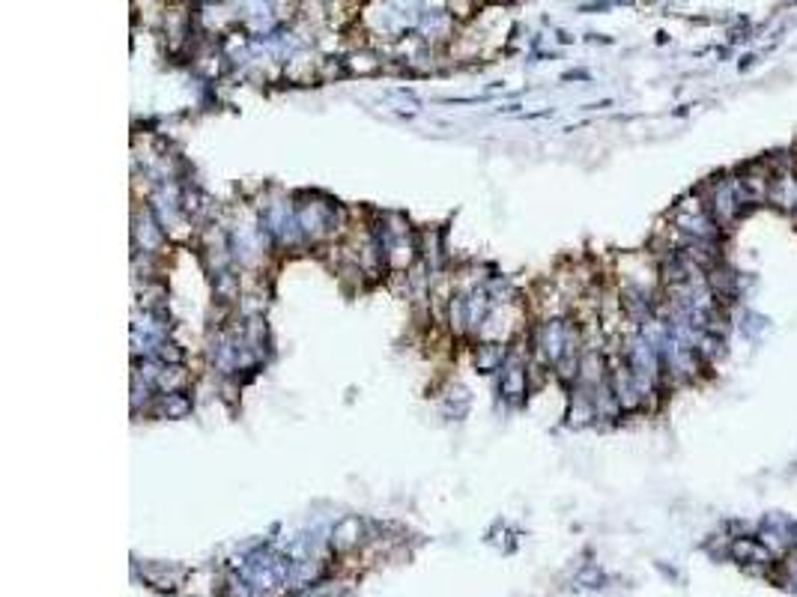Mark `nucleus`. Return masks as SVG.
Here are the masks:
<instances>
[{
  "mask_svg": "<svg viewBox=\"0 0 797 597\" xmlns=\"http://www.w3.org/2000/svg\"><path fill=\"white\" fill-rule=\"evenodd\" d=\"M502 358H505V349H502V346H496V344H487V346H478V353H475V365L481 368V371H493V368H499V365H502Z\"/></svg>",
  "mask_w": 797,
  "mask_h": 597,
  "instance_id": "obj_1",
  "label": "nucleus"
},
{
  "mask_svg": "<svg viewBox=\"0 0 797 597\" xmlns=\"http://www.w3.org/2000/svg\"><path fill=\"white\" fill-rule=\"evenodd\" d=\"M188 410H192V400L180 395V391H170L167 398H162V412L170 418H182V415H188Z\"/></svg>",
  "mask_w": 797,
  "mask_h": 597,
  "instance_id": "obj_3",
  "label": "nucleus"
},
{
  "mask_svg": "<svg viewBox=\"0 0 797 597\" xmlns=\"http://www.w3.org/2000/svg\"><path fill=\"white\" fill-rule=\"evenodd\" d=\"M502 391L508 398H520V395H526V371L523 368H511L508 373L502 376Z\"/></svg>",
  "mask_w": 797,
  "mask_h": 597,
  "instance_id": "obj_2",
  "label": "nucleus"
}]
</instances>
